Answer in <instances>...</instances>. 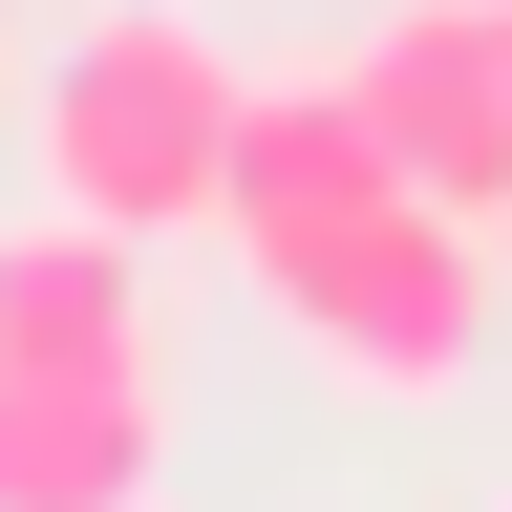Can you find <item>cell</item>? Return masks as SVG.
I'll use <instances>...</instances> for the list:
<instances>
[{"instance_id": "1", "label": "cell", "mask_w": 512, "mask_h": 512, "mask_svg": "<svg viewBox=\"0 0 512 512\" xmlns=\"http://www.w3.org/2000/svg\"><path fill=\"white\" fill-rule=\"evenodd\" d=\"M256 299H278V342L320 384H363V406H448V384L491 363V214H448V192H363V214H320L256 256Z\"/></svg>"}, {"instance_id": "2", "label": "cell", "mask_w": 512, "mask_h": 512, "mask_svg": "<svg viewBox=\"0 0 512 512\" xmlns=\"http://www.w3.org/2000/svg\"><path fill=\"white\" fill-rule=\"evenodd\" d=\"M235 86H256V64H214L171 0L86 22V43L43 64V192L107 214V235H214V192H235Z\"/></svg>"}, {"instance_id": "3", "label": "cell", "mask_w": 512, "mask_h": 512, "mask_svg": "<svg viewBox=\"0 0 512 512\" xmlns=\"http://www.w3.org/2000/svg\"><path fill=\"white\" fill-rule=\"evenodd\" d=\"M342 86H363V128H384L406 192H448V214L512 192V0H384L342 43Z\"/></svg>"}, {"instance_id": "4", "label": "cell", "mask_w": 512, "mask_h": 512, "mask_svg": "<svg viewBox=\"0 0 512 512\" xmlns=\"http://www.w3.org/2000/svg\"><path fill=\"white\" fill-rule=\"evenodd\" d=\"M171 363H0V512H150Z\"/></svg>"}, {"instance_id": "5", "label": "cell", "mask_w": 512, "mask_h": 512, "mask_svg": "<svg viewBox=\"0 0 512 512\" xmlns=\"http://www.w3.org/2000/svg\"><path fill=\"white\" fill-rule=\"evenodd\" d=\"M363 192H406V171H384V128H363L342 64L235 86V192H214V235H235V256H278V235H320V214H363Z\"/></svg>"}, {"instance_id": "6", "label": "cell", "mask_w": 512, "mask_h": 512, "mask_svg": "<svg viewBox=\"0 0 512 512\" xmlns=\"http://www.w3.org/2000/svg\"><path fill=\"white\" fill-rule=\"evenodd\" d=\"M171 320H150V235H107V214H43L0 235V363H150Z\"/></svg>"}, {"instance_id": "7", "label": "cell", "mask_w": 512, "mask_h": 512, "mask_svg": "<svg viewBox=\"0 0 512 512\" xmlns=\"http://www.w3.org/2000/svg\"><path fill=\"white\" fill-rule=\"evenodd\" d=\"M491 278H512V192H491Z\"/></svg>"}]
</instances>
